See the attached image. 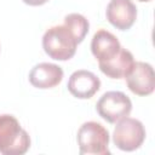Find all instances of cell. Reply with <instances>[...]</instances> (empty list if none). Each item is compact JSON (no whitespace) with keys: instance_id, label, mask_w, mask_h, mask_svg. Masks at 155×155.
Instances as JSON below:
<instances>
[{"instance_id":"cell-9","label":"cell","mask_w":155,"mask_h":155,"mask_svg":"<svg viewBox=\"0 0 155 155\" xmlns=\"http://www.w3.org/2000/svg\"><path fill=\"white\" fill-rule=\"evenodd\" d=\"M63 79V69L48 62H42L34 65L29 73V82L36 88H52Z\"/></svg>"},{"instance_id":"cell-14","label":"cell","mask_w":155,"mask_h":155,"mask_svg":"<svg viewBox=\"0 0 155 155\" xmlns=\"http://www.w3.org/2000/svg\"><path fill=\"white\" fill-rule=\"evenodd\" d=\"M138 1H140V2H149V1H151V0H138Z\"/></svg>"},{"instance_id":"cell-7","label":"cell","mask_w":155,"mask_h":155,"mask_svg":"<svg viewBox=\"0 0 155 155\" xmlns=\"http://www.w3.org/2000/svg\"><path fill=\"white\" fill-rule=\"evenodd\" d=\"M108 22L119 30L130 29L137 18V7L132 0H110L107 5Z\"/></svg>"},{"instance_id":"cell-3","label":"cell","mask_w":155,"mask_h":155,"mask_svg":"<svg viewBox=\"0 0 155 155\" xmlns=\"http://www.w3.org/2000/svg\"><path fill=\"white\" fill-rule=\"evenodd\" d=\"M80 154L86 155H108L109 150V132L97 121L84 122L76 134Z\"/></svg>"},{"instance_id":"cell-13","label":"cell","mask_w":155,"mask_h":155,"mask_svg":"<svg viewBox=\"0 0 155 155\" xmlns=\"http://www.w3.org/2000/svg\"><path fill=\"white\" fill-rule=\"evenodd\" d=\"M22 1L27 5H30V6H40V5L46 4L48 0H22Z\"/></svg>"},{"instance_id":"cell-8","label":"cell","mask_w":155,"mask_h":155,"mask_svg":"<svg viewBox=\"0 0 155 155\" xmlns=\"http://www.w3.org/2000/svg\"><path fill=\"white\" fill-rule=\"evenodd\" d=\"M68 91L79 99L92 98L101 88L99 78L90 70H75L68 80Z\"/></svg>"},{"instance_id":"cell-10","label":"cell","mask_w":155,"mask_h":155,"mask_svg":"<svg viewBox=\"0 0 155 155\" xmlns=\"http://www.w3.org/2000/svg\"><path fill=\"white\" fill-rule=\"evenodd\" d=\"M120 48L121 45L117 38L105 29L97 30L91 41L92 54L96 57V59H98V62H104L113 58L120 51Z\"/></svg>"},{"instance_id":"cell-6","label":"cell","mask_w":155,"mask_h":155,"mask_svg":"<svg viewBox=\"0 0 155 155\" xmlns=\"http://www.w3.org/2000/svg\"><path fill=\"white\" fill-rule=\"evenodd\" d=\"M125 79L130 91L137 96H149L155 90V74L149 63L134 62Z\"/></svg>"},{"instance_id":"cell-1","label":"cell","mask_w":155,"mask_h":155,"mask_svg":"<svg viewBox=\"0 0 155 155\" xmlns=\"http://www.w3.org/2000/svg\"><path fill=\"white\" fill-rule=\"evenodd\" d=\"M30 148V137L10 114L0 115V153L4 155H23Z\"/></svg>"},{"instance_id":"cell-11","label":"cell","mask_w":155,"mask_h":155,"mask_svg":"<svg viewBox=\"0 0 155 155\" xmlns=\"http://www.w3.org/2000/svg\"><path fill=\"white\" fill-rule=\"evenodd\" d=\"M98 64L101 71L108 78L122 79L132 69L134 64V57L128 50L121 47L120 51L113 58L104 62H98Z\"/></svg>"},{"instance_id":"cell-12","label":"cell","mask_w":155,"mask_h":155,"mask_svg":"<svg viewBox=\"0 0 155 155\" xmlns=\"http://www.w3.org/2000/svg\"><path fill=\"white\" fill-rule=\"evenodd\" d=\"M64 25L70 30L76 42L80 44L84 41L85 36L88 33L90 23L85 16L80 13H69L64 17Z\"/></svg>"},{"instance_id":"cell-2","label":"cell","mask_w":155,"mask_h":155,"mask_svg":"<svg viewBox=\"0 0 155 155\" xmlns=\"http://www.w3.org/2000/svg\"><path fill=\"white\" fill-rule=\"evenodd\" d=\"M42 47L46 54L56 61L70 59L78 47V42L70 30L63 25L48 28L42 36Z\"/></svg>"},{"instance_id":"cell-5","label":"cell","mask_w":155,"mask_h":155,"mask_svg":"<svg viewBox=\"0 0 155 155\" xmlns=\"http://www.w3.org/2000/svg\"><path fill=\"white\" fill-rule=\"evenodd\" d=\"M96 110L102 119L115 124L132 110V102L128 96L121 91H108L97 102Z\"/></svg>"},{"instance_id":"cell-4","label":"cell","mask_w":155,"mask_h":155,"mask_svg":"<svg viewBox=\"0 0 155 155\" xmlns=\"http://www.w3.org/2000/svg\"><path fill=\"white\" fill-rule=\"evenodd\" d=\"M144 139L145 128L139 120L125 116L116 122L113 132V142L120 150L133 151L140 148Z\"/></svg>"}]
</instances>
